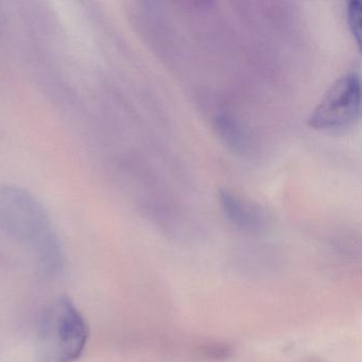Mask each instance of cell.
<instances>
[{
	"label": "cell",
	"instance_id": "3957f363",
	"mask_svg": "<svg viewBox=\"0 0 362 362\" xmlns=\"http://www.w3.org/2000/svg\"><path fill=\"white\" fill-rule=\"evenodd\" d=\"M361 113L359 74L349 71L339 77L328 88L308 117L315 130L339 133L351 128Z\"/></svg>",
	"mask_w": 362,
	"mask_h": 362
},
{
	"label": "cell",
	"instance_id": "7a4b0ae2",
	"mask_svg": "<svg viewBox=\"0 0 362 362\" xmlns=\"http://www.w3.org/2000/svg\"><path fill=\"white\" fill-rule=\"evenodd\" d=\"M83 315L69 296L50 303L37 324V353L42 362H74L79 359L88 339Z\"/></svg>",
	"mask_w": 362,
	"mask_h": 362
},
{
	"label": "cell",
	"instance_id": "8992f818",
	"mask_svg": "<svg viewBox=\"0 0 362 362\" xmlns=\"http://www.w3.org/2000/svg\"><path fill=\"white\" fill-rule=\"evenodd\" d=\"M199 354L204 359L220 361V360L228 359V356L232 354V349L226 343H222V344L221 343H214V344H207L201 347Z\"/></svg>",
	"mask_w": 362,
	"mask_h": 362
},
{
	"label": "cell",
	"instance_id": "5b68a950",
	"mask_svg": "<svg viewBox=\"0 0 362 362\" xmlns=\"http://www.w3.org/2000/svg\"><path fill=\"white\" fill-rule=\"evenodd\" d=\"M346 22L354 41L360 46L361 37V3L359 0H351L346 7Z\"/></svg>",
	"mask_w": 362,
	"mask_h": 362
},
{
	"label": "cell",
	"instance_id": "277c9868",
	"mask_svg": "<svg viewBox=\"0 0 362 362\" xmlns=\"http://www.w3.org/2000/svg\"><path fill=\"white\" fill-rule=\"evenodd\" d=\"M219 201L228 219L240 230L260 235L268 228V218L259 205L228 189L220 192Z\"/></svg>",
	"mask_w": 362,
	"mask_h": 362
},
{
	"label": "cell",
	"instance_id": "6da1fadb",
	"mask_svg": "<svg viewBox=\"0 0 362 362\" xmlns=\"http://www.w3.org/2000/svg\"><path fill=\"white\" fill-rule=\"evenodd\" d=\"M0 232L33 250L45 264L60 257V241L43 205L21 186L0 184Z\"/></svg>",
	"mask_w": 362,
	"mask_h": 362
}]
</instances>
